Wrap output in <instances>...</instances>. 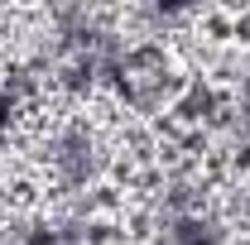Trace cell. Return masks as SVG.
Listing matches in <instances>:
<instances>
[{
  "mask_svg": "<svg viewBox=\"0 0 250 245\" xmlns=\"http://www.w3.org/2000/svg\"><path fill=\"white\" fill-rule=\"evenodd\" d=\"M241 125H246V144H250V101H246V111H241Z\"/></svg>",
  "mask_w": 250,
  "mask_h": 245,
  "instance_id": "6da1fadb",
  "label": "cell"
}]
</instances>
